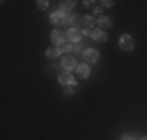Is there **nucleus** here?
<instances>
[{
	"mask_svg": "<svg viewBox=\"0 0 147 140\" xmlns=\"http://www.w3.org/2000/svg\"><path fill=\"white\" fill-rule=\"evenodd\" d=\"M82 56H83V61H85L86 64H96L100 59V51L96 50V48H86Z\"/></svg>",
	"mask_w": 147,
	"mask_h": 140,
	"instance_id": "nucleus-1",
	"label": "nucleus"
},
{
	"mask_svg": "<svg viewBox=\"0 0 147 140\" xmlns=\"http://www.w3.org/2000/svg\"><path fill=\"white\" fill-rule=\"evenodd\" d=\"M119 48L124 51H131L135 48V39H133L130 34H122L119 37Z\"/></svg>",
	"mask_w": 147,
	"mask_h": 140,
	"instance_id": "nucleus-2",
	"label": "nucleus"
},
{
	"mask_svg": "<svg viewBox=\"0 0 147 140\" xmlns=\"http://www.w3.org/2000/svg\"><path fill=\"white\" fill-rule=\"evenodd\" d=\"M66 20H67V14L63 13L61 9H57L50 14V22L53 23L55 27H63L66 25Z\"/></svg>",
	"mask_w": 147,
	"mask_h": 140,
	"instance_id": "nucleus-3",
	"label": "nucleus"
},
{
	"mask_svg": "<svg viewBox=\"0 0 147 140\" xmlns=\"http://www.w3.org/2000/svg\"><path fill=\"white\" fill-rule=\"evenodd\" d=\"M77 59H75V56H72V55H66L64 58L61 59V65L59 67H63L64 69V72H72L74 69H77Z\"/></svg>",
	"mask_w": 147,
	"mask_h": 140,
	"instance_id": "nucleus-4",
	"label": "nucleus"
},
{
	"mask_svg": "<svg viewBox=\"0 0 147 140\" xmlns=\"http://www.w3.org/2000/svg\"><path fill=\"white\" fill-rule=\"evenodd\" d=\"M66 37L67 41H71L72 44H80L83 37V31L78 30V28H69L67 33H66Z\"/></svg>",
	"mask_w": 147,
	"mask_h": 140,
	"instance_id": "nucleus-5",
	"label": "nucleus"
},
{
	"mask_svg": "<svg viewBox=\"0 0 147 140\" xmlns=\"http://www.w3.org/2000/svg\"><path fill=\"white\" fill-rule=\"evenodd\" d=\"M50 41L53 42V45L55 47H59V45H64V42H66V34L63 33L61 30H53L50 33Z\"/></svg>",
	"mask_w": 147,
	"mask_h": 140,
	"instance_id": "nucleus-6",
	"label": "nucleus"
},
{
	"mask_svg": "<svg viewBox=\"0 0 147 140\" xmlns=\"http://www.w3.org/2000/svg\"><path fill=\"white\" fill-rule=\"evenodd\" d=\"M58 83L61 86H77L75 78L72 76V72H63L58 76Z\"/></svg>",
	"mask_w": 147,
	"mask_h": 140,
	"instance_id": "nucleus-7",
	"label": "nucleus"
},
{
	"mask_svg": "<svg viewBox=\"0 0 147 140\" xmlns=\"http://www.w3.org/2000/svg\"><path fill=\"white\" fill-rule=\"evenodd\" d=\"M75 72H77V75H78V78L88 79L89 75H91V67H89V64L83 62V64H78V65H77Z\"/></svg>",
	"mask_w": 147,
	"mask_h": 140,
	"instance_id": "nucleus-8",
	"label": "nucleus"
},
{
	"mask_svg": "<svg viewBox=\"0 0 147 140\" xmlns=\"http://www.w3.org/2000/svg\"><path fill=\"white\" fill-rule=\"evenodd\" d=\"M91 39L96 41V42H107L108 34L105 33L103 30H100V28H94V30L91 31Z\"/></svg>",
	"mask_w": 147,
	"mask_h": 140,
	"instance_id": "nucleus-9",
	"label": "nucleus"
},
{
	"mask_svg": "<svg viewBox=\"0 0 147 140\" xmlns=\"http://www.w3.org/2000/svg\"><path fill=\"white\" fill-rule=\"evenodd\" d=\"M61 48L59 47H49L47 50H45V58H49V59H57V58H59L61 56Z\"/></svg>",
	"mask_w": 147,
	"mask_h": 140,
	"instance_id": "nucleus-10",
	"label": "nucleus"
},
{
	"mask_svg": "<svg viewBox=\"0 0 147 140\" xmlns=\"http://www.w3.org/2000/svg\"><path fill=\"white\" fill-rule=\"evenodd\" d=\"M97 25H99L100 30L105 31V28H111V27H113V20H111L110 17H107V16H102V17L97 19Z\"/></svg>",
	"mask_w": 147,
	"mask_h": 140,
	"instance_id": "nucleus-11",
	"label": "nucleus"
},
{
	"mask_svg": "<svg viewBox=\"0 0 147 140\" xmlns=\"http://www.w3.org/2000/svg\"><path fill=\"white\" fill-rule=\"evenodd\" d=\"M82 23L85 28H92V27L97 25V19L94 16H88V14H86V16L82 17Z\"/></svg>",
	"mask_w": 147,
	"mask_h": 140,
	"instance_id": "nucleus-12",
	"label": "nucleus"
},
{
	"mask_svg": "<svg viewBox=\"0 0 147 140\" xmlns=\"http://www.w3.org/2000/svg\"><path fill=\"white\" fill-rule=\"evenodd\" d=\"M75 3H77V2H74V0H72V2H63L61 6H59V9H61L63 13L69 14V11H72V8L75 6Z\"/></svg>",
	"mask_w": 147,
	"mask_h": 140,
	"instance_id": "nucleus-13",
	"label": "nucleus"
},
{
	"mask_svg": "<svg viewBox=\"0 0 147 140\" xmlns=\"http://www.w3.org/2000/svg\"><path fill=\"white\" fill-rule=\"evenodd\" d=\"M66 23H67V25H71L72 28H77L75 25L78 23V16H77V14L69 13V14H67V20H66Z\"/></svg>",
	"mask_w": 147,
	"mask_h": 140,
	"instance_id": "nucleus-14",
	"label": "nucleus"
},
{
	"mask_svg": "<svg viewBox=\"0 0 147 140\" xmlns=\"http://www.w3.org/2000/svg\"><path fill=\"white\" fill-rule=\"evenodd\" d=\"M36 6H38L39 9H47V8H49V2H47V0H38V2H36Z\"/></svg>",
	"mask_w": 147,
	"mask_h": 140,
	"instance_id": "nucleus-15",
	"label": "nucleus"
},
{
	"mask_svg": "<svg viewBox=\"0 0 147 140\" xmlns=\"http://www.w3.org/2000/svg\"><path fill=\"white\" fill-rule=\"evenodd\" d=\"M61 51L63 53H71V51H74V45L72 44H64L61 48Z\"/></svg>",
	"mask_w": 147,
	"mask_h": 140,
	"instance_id": "nucleus-16",
	"label": "nucleus"
},
{
	"mask_svg": "<svg viewBox=\"0 0 147 140\" xmlns=\"http://www.w3.org/2000/svg\"><path fill=\"white\" fill-rule=\"evenodd\" d=\"M74 51H75L77 55H83V51H85V48H83L82 42H80V44H77L75 47H74Z\"/></svg>",
	"mask_w": 147,
	"mask_h": 140,
	"instance_id": "nucleus-17",
	"label": "nucleus"
},
{
	"mask_svg": "<svg viewBox=\"0 0 147 140\" xmlns=\"http://www.w3.org/2000/svg\"><path fill=\"white\" fill-rule=\"evenodd\" d=\"M100 3H102V6H105V8H111V6L114 5L113 0H102Z\"/></svg>",
	"mask_w": 147,
	"mask_h": 140,
	"instance_id": "nucleus-18",
	"label": "nucleus"
},
{
	"mask_svg": "<svg viewBox=\"0 0 147 140\" xmlns=\"http://www.w3.org/2000/svg\"><path fill=\"white\" fill-rule=\"evenodd\" d=\"M94 0H85V2H83V6H85V8H92L94 6Z\"/></svg>",
	"mask_w": 147,
	"mask_h": 140,
	"instance_id": "nucleus-19",
	"label": "nucleus"
},
{
	"mask_svg": "<svg viewBox=\"0 0 147 140\" xmlns=\"http://www.w3.org/2000/svg\"><path fill=\"white\" fill-rule=\"evenodd\" d=\"M121 140H135V137H133V135H130V134H124L121 137Z\"/></svg>",
	"mask_w": 147,
	"mask_h": 140,
	"instance_id": "nucleus-20",
	"label": "nucleus"
},
{
	"mask_svg": "<svg viewBox=\"0 0 147 140\" xmlns=\"http://www.w3.org/2000/svg\"><path fill=\"white\" fill-rule=\"evenodd\" d=\"M94 14H102V6H96V8H94Z\"/></svg>",
	"mask_w": 147,
	"mask_h": 140,
	"instance_id": "nucleus-21",
	"label": "nucleus"
},
{
	"mask_svg": "<svg viewBox=\"0 0 147 140\" xmlns=\"http://www.w3.org/2000/svg\"><path fill=\"white\" fill-rule=\"evenodd\" d=\"M75 90H72V87H67V89L64 90V95H71V93H74Z\"/></svg>",
	"mask_w": 147,
	"mask_h": 140,
	"instance_id": "nucleus-22",
	"label": "nucleus"
},
{
	"mask_svg": "<svg viewBox=\"0 0 147 140\" xmlns=\"http://www.w3.org/2000/svg\"><path fill=\"white\" fill-rule=\"evenodd\" d=\"M82 31H83V36H91V31L86 30V28H85V30H82Z\"/></svg>",
	"mask_w": 147,
	"mask_h": 140,
	"instance_id": "nucleus-23",
	"label": "nucleus"
},
{
	"mask_svg": "<svg viewBox=\"0 0 147 140\" xmlns=\"http://www.w3.org/2000/svg\"><path fill=\"white\" fill-rule=\"evenodd\" d=\"M141 140H147V135H144V137H142Z\"/></svg>",
	"mask_w": 147,
	"mask_h": 140,
	"instance_id": "nucleus-24",
	"label": "nucleus"
}]
</instances>
